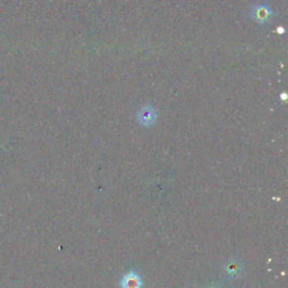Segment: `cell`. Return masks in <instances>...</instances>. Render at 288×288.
Wrapping results in <instances>:
<instances>
[{
	"instance_id": "7a4b0ae2",
	"label": "cell",
	"mask_w": 288,
	"mask_h": 288,
	"mask_svg": "<svg viewBox=\"0 0 288 288\" xmlns=\"http://www.w3.org/2000/svg\"><path fill=\"white\" fill-rule=\"evenodd\" d=\"M157 117H158L157 111L150 105L143 106L136 114V118L137 120H139V123L142 125V126H145V127L151 126V125L156 123Z\"/></svg>"
},
{
	"instance_id": "277c9868",
	"label": "cell",
	"mask_w": 288,
	"mask_h": 288,
	"mask_svg": "<svg viewBox=\"0 0 288 288\" xmlns=\"http://www.w3.org/2000/svg\"><path fill=\"white\" fill-rule=\"evenodd\" d=\"M120 288H142V279L135 271H129L120 279Z\"/></svg>"
},
{
	"instance_id": "3957f363",
	"label": "cell",
	"mask_w": 288,
	"mask_h": 288,
	"mask_svg": "<svg viewBox=\"0 0 288 288\" xmlns=\"http://www.w3.org/2000/svg\"><path fill=\"white\" fill-rule=\"evenodd\" d=\"M243 265L233 258L229 259L222 268L224 276L228 279H235L241 276V274L243 273Z\"/></svg>"
},
{
	"instance_id": "6da1fadb",
	"label": "cell",
	"mask_w": 288,
	"mask_h": 288,
	"mask_svg": "<svg viewBox=\"0 0 288 288\" xmlns=\"http://www.w3.org/2000/svg\"><path fill=\"white\" fill-rule=\"evenodd\" d=\"M250 16L259 25H267L270 23L271 18H273L274 11L267 3H262V5L254 6L251 9V12H250Z\"/></svg>"
}]
</instances>
